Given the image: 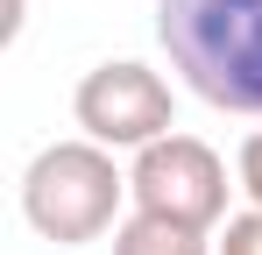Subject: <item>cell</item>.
Returning a JSON list of instances; mask_svg holds the SVG:
<instances>
[{
	"mask_svg": "<svg viewBox=\"0 0 262 255\" xmlns=\"http://www.w3.org/2000/svg\"><path fill=\"white\" fill-rule=\"evenodd\" d=\"M227 163H220L213 142L199 135H163L149 149H135L128 163V199L135 213H156V220H177V227H199L213 234L227 220Z\"/></svg>",
	"mask_w": 262,
	"mask_h": 255,
	"instance_id": "cell-3",
	"label": "cell"
},
{
	"mask_svg": "<svg viewBox=\"0 0 262 255\" xmlns=\"http://www.w3.org/2000/svg\"><path fill=\"white\" fill-rule=\"evenodd\" d=\"M234 177H241V192H248V206H262V128L241 142V156H234Z\"/></svg>",
	"mask_w": 262,
	"mask_h": 255,
	"instance_id": "cell-7",
	"label": "cell"
},
{
	"mask_svg": "<svg viewBox=\"0 0 262 255\" xmlns=\"http://www.w3.org/2000/svg\"><path fill=\"white\" fill-rule=\"evenodd\" d=\"M121 199H128V170L114 163V149H99L85 135L36 149L21 170V220L57 248H85L99 234H114Z\"/></svg>",
	"mask_w": 262,
	"mask_h": 255,
	"instance_id": "cell-2",
	"label": "cell"
},
{
	"mask_svg": "<svg viewBox=\"0 0 262 255\" xmlns=\"http://www.w3.org/2000/svg\"><path fill=\"white\" fill-rule=\"evenodd\" d=\"M114 255H220L199 227H177V220H156V213H128L114 227Z\"/></svg>",
	"mask_w": 262,
	"mask_h": 255,
	"instance_id": "cell-5",
	"label": "cell"
},
{
	"mask_svg": "<svg viewBox=\"0 0 262 255\" xmlns=\"http://www.w3.org/2000/svg\"><path fill=\"white\" fill-rule=\"evenodd\" d=\"M220 255H262V206H248V213H234L227 227H220V241H213Z\"/></svg>",
	"mask_w": 262,
	"mask_h": 255,
	"instance_id": "cell-6",
	"label": "cell"
},
{
	"mask_svg": "<svg viewBox=\"0 0 262 255\" xmlns=\"http://www.w3.org/2000/svg\"><path fill=\"white\" fill-rule=\"evenodd\" d=\"M170 71L220 114H262V0H156Z\"/></svg>",
	"mask_w": 262,
	"mask_h": 255,
	"instance_id": "cell-1",
	"label": "cell"
},
{
	"mask_svg": "<svg viewBox=\"0 0 262 255\" xmlns=\"http://www.w3.org/2000/svg\"><path fill=\"white\" fill-rule=\"evenodd\" d=\"M71 121L85 128V142H99V149H149V142L177 135V99L163 85V71H149L135 57H106V64H92L78 78Z\"/></svg>",
	"mask_w": 262,
	"mask_h": 255,
	"instance_id": "cell-4",
	"label": "cell"
}]
</instances>
